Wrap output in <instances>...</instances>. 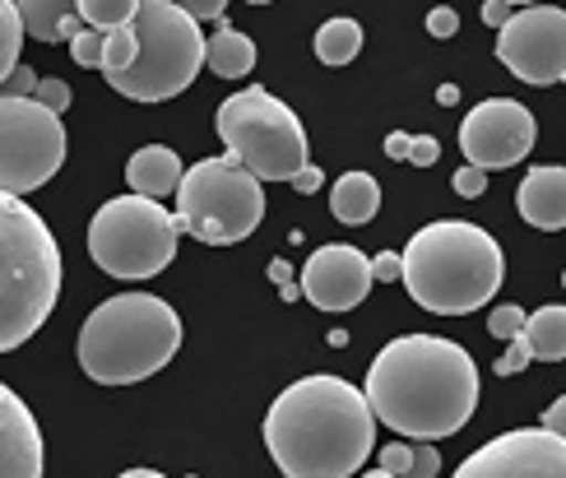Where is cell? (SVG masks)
I'll return each instance as SVG.
<instances>
[{
    "mask_svg": "<svg viewBox=\"0 0 566 478\" xmlns=\"http://www.w3.org/2000/svg\"><path fill=\"white\" fill-rule=\"evenodd\" d=\"M367 409L390 433L413 441H441L474 418L479 367L469 349L441 334L390 340L367 367Z\"/></svg>",
    "mask_w": 566,
    "mask_h": 478,
    "instance_id": "6da1fadb",
    "label": "cell"
},
{
    "mask_svg": "<svg viewBox=\"0 0 566 478\" xmlns=\"http://www.w3.org/2000/svg\"><path fill=\"white\" fill-rule=\"evenodd\" d=\"M376 441V418L344 376H302L265 414V446L283 478H353Z\"/></svg>",
    "mask_w": 566,
    "mask_h": 478,
    "instance_id": "7a4b0ae2",
    "label": "cell"
},
{
    "mask_svg": "<svg viewBox=\"0 0 566 478\" xmlns=\"http://www.w3.org/2000/svg\"><path fill=\"white\" fill-rule=\"evenodd\" d=\"M399 279L418 306L437 316H469L502 289L506 260L497 237L469 219H437L399 251Z\"/></svg>",
    "mask_w": 566,
    "mask_h": 478,
    "instance_id": "3957f363",
    "label": "cell"
},
{
    "mask_svg": "<svg viewBox=\"0 0 566 478\" xmlns=\"http://www.w3.org/2000/svg\"><path fill=\"white\" fill-rule=\"evenodd\" d=\"M181 349V316L154 293H116L80 325V367L98 386H130L163 372Z\"/></svg>",
    "mask_w": 566,
    "mask_h": 478,
    "instance_id": "277c9868",
    "label": "cell"
},
{
    "mask_svg": "<svg viewBox=\"0 0 566 478\" xmlns=\"http://www.w3.org/2000/svg\"><path fill=\"white\" fill-rule=\"evenodd\" d=\"M61 298V247L19 196H0V353L29 344Z\"/></svg>",
    "mask_w": 566,
    "mask_h": 478,
    "instance_id": "5b68a950",
    "label": "cell"
},
{
    "mask_svg": "<svg viewBox=\"0 0 566 478\" xmlns=\"http://www.w3.org/2000/svg\"><path fill=\"white\" fill-rule=\"evenodd\" d=\"M135 33V61L122 75H107L116 93H126L130 103H163L191 89L205 61V38L200 23L181 14V6L168 0H139V10L130 19Z\"/></svg>",
    "mask_w": 566,
    "mask_h": 478,
    "instance_id": "8992f818",
    "label": "cell"
},
{
    "mask_svg": "<svg viewBox=\"0 0 566 478\" xmlns=\"http://www.w3.org/2000/svg\"><path fill=\"white\" fill-rule=\"evenodd\" d=\"M214 131L232 158L255 181H293L306 167V131L289 103H279L270 89L251 84L219 103Z\"/></svg>",
    "mask_w": 566,
    "mask_h": 478,
    "instance_id": "52a82bcc",
    "label": "cell"
},
{
    "mask_svg": "<svg viewBox=\"0 0 566 478\" xmlns=\"http://www.w3.org/2000/svg\"><path fill=\"white\" fill-rule=\"evenodd\" d=\"M177 232H191L205 247H232L261 228L265 190L232 158H200L177 181Z\"/></svg>",
    "mask_w": 566,
    "mask_h": 478,
    "instance_id": "ba28073f",
    "label": "cell"
},
{
    "mask_svg": "<svg viewBox=\"0 0 566 478\" xmlns=\"http://www.w3.org/2000/svg\"><path fill=\"white\" fill-rule=\"evenodd\" d=\"M88 256L112 279H154L177 256V219L158 200L116 196L93 214Z\"/></svg>",
    "mask_w": 566,
    "mask_h": 478,
    "instance_id": "9c48e42d",
    "label": "cell"
},
{
    "mask_svg": "<svg viewBox=\"0 0 566 478\" xmlns=\"http://www.w3.org/2000/svg\"><path fill=\"white\" fill-rule=\"evenodd\" d=\"M65 163L61 116L38 107L33 98L0 93V196H29L46 186Z\"/></svg>",
    "mask_w": 566,
    "mask_h": 478,
    "instance_id": "30bf717a",
    "label": "cell"
},
{
    "mask_svg": "<svg viewBox=\"0 0 566 478\" xmlns=\"http://www.w3.org/2000/svg\"><path fill=\"white\" fill-rule=\"evenodd\" d=\"M497 61L525 84L566 80V14L557 6L515 10L497 29Z\"/></svg>",
    "mask_w": 566,
    "mask_h": 478,
    "instance_id": "8fae6325",
    "label": "cell"
},
{
    "mask_svg": "<svg viewBox=\"0 0 566 478\" xmlns=\"http://www.w3.org/2000/svg\"><path fill=\"white\" fill-rule=\"evenodd\" d=\"M538 139L534 112L515 98H488L479 107H469L460 122V149L469 167L479 173H497V167H515Z\"/></svg>",
    "mask_w": 566,
    "mask_h": 478,
    "instance_id": "7c38bea8",
    "label": "cell"
},
{
    "mask_svg": "<svg viewBox=\"0 0 566 478\" xmlns=\"http://www.w3.org/2000/svg\"><path fill=\"white\" fill-rule=\"evenodd\" d=\"M455 478H566V437L544 427H515L479 446Z\"/></svg>",
    "mask_w": 566,
    "mask_h": 478,
    "instance_id": "4fadbf2b",
    "label": "cell"
},
{
    "mask_svg": "<svg viewBox=\"0 0 566 478\" xmlns=\"http://www.w3.org/2000/svg\"><path fill=\"white\" fill-rule=\"evenodd\" d=\"M367 293H371V270L358 247L329 242V247L312 251V260L302 266L297 298L321 306V312H348V306H358Z\"/></svg>",
    "mask_w": 566,
    "mask_h": 478,
    "instance_id": "5bb4252c",
    "label": "cell"
},
{
    "mask_svg": "<svg viewBox=\"0 0 566 478\" xmlns=\"http://www.w3.org/2000/svg\"><path fill=\"white\" fill-rule=\"evenodd\" d=\"M0 478H42L38 418L6 381H0Z\"/></svg>",
    "mask_w": 566,
    "mask_h": 478,
    "instance_id": "9a60e30c",
    "label": "cell"
},
{
    "mask_svg": "<svg viewBox=\"0 0 566 478\" xmlns=\"http://www.w3.org/2000/svg\"><path fill=\"white\" fill-rule=\"evenodd\" d=\"M515 209L530 228L557 232L566 224V173L562 167H534L525 173L521 190H515Z\"/></svg>",
    "mask_w": 566,
    "mask_h": 478,
    "instance_id": "2e32d148",
    "label": "cell"
},
{
    "mask_svg": "<svg viewBox=\"0 0 566 478\" xmlns=\"http://www.w3.org/2000/svg\"><path fill=\"white\" fill-rule=\"evenodd\" d=\"M181 173H186V167H181V158L168 145H145V149H135L130 163H126V186L135 190V196L163 205V196H172V190H177Z\"/></svg>",
    "mask_w": 566,
    "mask_h": 478,
    "instance_id": "e0dca14e",
    "label": "cell"
},
{
    "mask_svg": "<svg viewBox=\"0 0 566 478\" xmlns=\"http://www.w3.org/2000/svg\"><path fill=\"white\" fill-rule=\"evenodd\" d=\"M376 209H381V186H376L371 173H344L329 190V214H335L339 224H371Z\"/></svg>",
    "mask_w": 566,
    "mask_h": 478,
    "instance_id": "ac0fdd59",
    "label": "cell"
},
{
    "mask_svg": "<svg viewBox=\"0 0 566 478\" xmlns=\"http://www.w3.org/2000/svg\"><path fill=\"white\" fill-rule=\"evenodd\" d=\"M205 65L219 80H242L255 70V42L232 29V23H219L214 38H205Z\"/></svg>",
    "mask_w": 566,
    "mask_h": 478,
    "instance_id": "d6986e66",
    "label": "cell"
},
{
    "mask_svg": "<svg viewBox=\"0 0 566 478\" xmlns=\"http://www.w3.org/2000/svg\"><path fill=\"white\" fill-rule=\"evenodd\" d=\"M19 23H23V38H38V42H65L80 33V14L70 0H23Z\"/></svg>",
    "mask_w": 566,
    "mask_h": 478,
    "instance_id": "ffe728a7",
    "label": "cell"
},
{
    "mask_svg": "<svg viewBox=\"0 0 566 478\" xmlns=\"http://www.w3.org/2000/svg\"><path fill=\"white\" fill-rule=\"evenodd\" d=\"M525 349H530V363H562L566 357V312L553 302V306H538L534 316H525L521 334H515Z\"/></svg>",
    "mask_w": 566,
    "mask_h": 478,
    "instance_id": "44dd1931",
    "label": "cell"
},
{
    "mask_svg": "<svg viewBox=\"0 0 566 478\" xmlns=\"http://www.w3.org/2000/svg\"><path fill=\"white\" fill-rule=\"evenodd\" d=\"M363 52V29L353 19H325L316 33V61L321 65H348Z\"/></svg>",
    "mask_w": 566,
    "mask_h": 478,
    "instance_id": "7402d4cb",
    "label": "cell"
},
{
    "mask_svg": "<svg viewBox=\"0 0 566 478\" xmlns=\"http://www.w3.org/2000/svg\"><path fill=\"white\" fill-rule=\"evenodd\" d=\"M135 10H139V0H80L75 6V14L84 19V29H98V33L130 29Z\"/></svg>",
    "mask_w": 566,
    "mask_h": 478,
    "instance_id": "603a6c76",
    "label": "cell"
},
{
    "mask_svg": "<svg viewBox=\"0 0 566 478\" xmlns=\"http://www.w3.org/2000/svg\"><path fill=\"white\" fill-rule=\"evenodd\" d=\"M19 46H23V23L14 0H0V84L10 80V70L19 65Z\"/></svg>",
    "mask_w": 566,
    "mask_h": 478,
    "instance_id": "cb8c5ba5",
    "label": "cell"
},
{
    "mask_svg": "<svg viewBox=\"0 0 566 478\" xmlns=\"http://www.w3.org/2000/svg\"><path fill=\"white\" fill-rule=\"evenodd\" d=\"M130 61H135V33L130 29H116V33H107L103 38V75H122V70H130Z\"/></svg>",
    "mask_w": 566,
    "mask_h": 478,
    "instance_id": "d4e9b609",
    "label": "cell"
},
{
    "mask_svg": "<svg viewBox=\"0 0 566 478\" xmlns=\"http://www.w3.org/2000/svg\"><path fill=\"white\" fill-rule=\"evenodd\" d=\"M103 38L107 33H98V29H80L75 38H70V56H75V65L98 70L103 65Z\"/></svg>",
    "mask_w": 566,
    "mask_h": 478,
    "instance_id": "484cf974",
    "label": "cell"
},
{
    "mask_svg": "<svg viewBox=\"0 0 566 478\" xmlns=\"http://www.w3.org/2000/svg\"><path fill=\"white\" fill-rule=\"evenodd\" d=\"M521 325H525V306H511V302L488 316V334L492 340H502V344H511L515 334H521Z\"/></svg>",
    "mask_w": 566,
    "mask_h": 478,
    "instance_id": "4316f807",
    "label": "cell"
},
{
    "mask_svg": "<svg viewBox=\"0 0 566 478\" xmlns=\"http://www.w3.org/2000/svg\"><path fill=\"white\" fill-rule=\"evenodd\" d=\"M70 98H75V93H70L65 80H38V89H33V103L46 107L52 116H61V112L70 107Z\"/></svg>",
    "mask_w": 566,
    "mask_h": 478,
    "instance_id": "83f0119b",
    "label": "cell"
},
{
    "mask_svg": "<svg viewBox=\"0 0 566 478\" xmlns=\"http://www.w3.org/2000/svg\"><path fill=\"white\" fill-rule=\"evenodd\" d=\"M441 474V450L432 441L409 446V478H437Z\"/></svg>",
    "mask_w": 566,
    "mask_h": 478,
    "instance_id": "f1b7e54d",
    "label": "cell"
},
{
    "mask_svg": "<svg viewBox=\"0 0 566 478\" xmlns=\"http://www.w3.org/2000/svg\"><path fill=\"white\" fill-rule=\"evenodd\" d=\"M451 186H455V196L479 200L483 190H488V173H479V167H460V173L451 177Z\"/></svg>",
    "mask_w": 566,
    "mask_h": 478,
    "instance_id": "f546056e",
    "label": "cell"
},
{
    "mask_svg": "<svg viewBox=\"0 0 566 478\" xmlns=\"http://www.w3.org/2000/svg\"><path fill=\"white\" fill-rule=\"evenodd\" d=\"M38 80H42V75H33L29 65H14V70H10V80H6V98H33Z\"/></svg>",
    "mask_w": 566,
    "mask_h": 478,
    "instance_id": "4dcf8cb0",
    "label": "cell"
},
{
    "mask_svg": "<svg viewBox=\"0 0 566 478\" xmlns=\"http://www.w3.org/2000/svg\"><path fill=\"white\" fill-rule=\"evenodd\" d=\"M381 474L409 478V446H405V441H390V446L381 450Z\"/></svg>",
    "mask_w": 566,
    "mask_h": 478,
    "instance_id": "1f68e13d",
    "label": "cell"
},
{
    "mask_svg": "<svg viewBox=\"0 0 566 478\" xmlns=\"http://www.w3.org/2000/svg\"><path fill=\"white\" fill-rule=\"evenodd\" d=\"M428 33H432V38H455V33H460V14H455L451 6H437V10L428 14Z\"/></svg>",
    "mask_w": 566,
    "mask_h": 478,
    "instance_id": "d6a6232c",
    "label": "cell"
},
{
    "mask_svg": "<svg viewBox=\"0 0 566 478\" xmlns=\"http://www.w3.org/2000/svg\"><path fill=\"white\" fill-rule=\"evenodd\" d=\"M525 367H530V349L521 340H511L506 353L497 357V376H515V372H525Z\"/></svg>",
    "mask_w": 566,
    "mask_h": 478,
    "instance_id": "836d02e7",
    "label": "cell"
},
{
    "mask_svg": "<svg viewBox=\"0 0 566 478\" xmlns=\"http://www.w3.org/2000/svg\"><path fill=\"white\" fill-rule=\"evenodd\" d=\"M441 158V145H437V139L432 135H413L409 139V158L405 163H418V167H432Z\"/></svg>",
    "mask_w": 566,
    "mask_h": 478,
    "instance_id": "e575fe53",
    "label": "cell"
},
{
    "mask_svg": "<svg viewBox=\"0 0 566 478\" xmlns=\"http://www.w3.org/2000/svg\"><path fill=\"white\" fill-rule=\"evenodd\" d=\"M367 270H371V279L390 283V279H399V256H395V251H381V256H371V260H367Z\"/></svg>",
    "mask_w": 566,
    "mask_h": 478,
    "instance_id": "d590c367",
    "label": "cell"
},
{
    "mask_svg": "<svg viewBox=\"0 0 566 478\" xmlns=\"http://www.w3.org/2000/svg\"><path fill=\"white\" fill-rule=\"evenodd\" d=\"M181 14L191 19V23H200V19H223V6H219V0H186Z\"/></svg>",
    "mask_w": 566,
    "mask_h": 478,
    "instance_id": "8d00e7d4",
    "label": "cell"
},
{
    "mask_svg": "<svg viewBox=\"0 0 566 478\" xmlns=\"http://www.w3.org/2000/svg\"><path fill=\"white\" fill-rule=\"evenodd\" d=\"M321 181H325V177H321V167H312V163H306L302 173L293 177V186L302 190V196H316V190H321Z\"/></svg>",
    "mask_w": 566,
    "mask_h": 478,
    "instance_id": "74e56055",
    "label": "cell"
},
{
    "mask_svg": "<svg viewBox=\"0 0 566 478\" xmlns=\"http://www.w3.org/2000/svg\"><path fill=\"white\" fill-rule=\"evenodd\" d=\"M409 139H413V135H405V131H390V135H386V154L405 163V158H409Z\"/></svg>",
    "mask_w": 566,
    "mask_h": 478,
    "instance_id": "f35d334b",
    "label": "cell"
},
{
    "mask_svg": "<svg viewBox=\"0 0 566 478\" xmlns=\"http://www.w3.org/2000/svg\"><path fill=\"white\" fill-rule=\"evenodd\" d=\"M511 14H515V6H502V0H488V6H483V19L492 23V29H502Z\"/></svg>",
    "mask_w": 566,
    "mask_h": 478,
    "instance_id": "ab89813d",
    "label": "cell"
},
{
    "mask_svg": "<svg viewBox=\"0 0 566 478\" xmlns=\"http://www.w3.org/2000/svg\"><path fill=\"white\" fill-rule=\"evenodd\" d=\"M562 418H566V399H553L548 414H544V433H557L562 437Z\"/></svg>",
    "mask_w": 566,
    "mask_h": 478,
    "instance_id": "60d3db41",
    "label": "cell"
},
{
    "mask_svg": "<svg viewBox=\"0 0 566 478\" xmlns=\"http://www.w3.org/2000/svg\"><path fill=\"white\" fill-rule=\"evenodd\" d=\"M116 478H163L158 469H126V474H116Z\"/></svg>",
    "mask_w": 566,
    "mask_h": 478,
    "instance_id": "b9f144b4",
    "label": "cell"
},
{
    "mask_svg": "<svg viewBox=\"0 0 566 478\" xmlns=\"http://www.w3.org/2000/svg\"><path fill=\"white\" fill-rule=\"evenodd\" d=\"M363 478H390V474H381V469H371V474H363Z\"/></svg>",
    "mask_w": 566,
    "mask_h": 478,
    "instance_id": "7bdbcfd3",
    "label": "cell"
},
{
    "mask_svg": "<svg viewBox=\"0 0 566 478\" xmlns=\"http://www.w3.org/2000/svg\"><path fill=\"white\" fill-rule=\"evenodd\" d=\"M196 478H200V474H196Z\"/></svg>",
    "mask_w": 566,
    "mask_h": 478,
    "instance_id": "ee69618b",
    "label": "cell"
}]
</instances>
